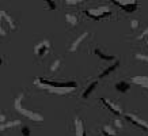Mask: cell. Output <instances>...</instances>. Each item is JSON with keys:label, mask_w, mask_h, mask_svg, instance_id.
Listing matches in <instances>:
<instances>
[{"label": "cell", "mask_w": 148, "mask_h": 136, "mask_svg": "<svg viewBox=\"0 0 148 136\" xmlns=\"http://www.w3.org/2000/svg\"><path fill=\"white\" fill-rule=\"evenodd\" d=\"M61 63H63V61H61V59L54 60L53 63H52V65H50V69H52V71H57V69H58V67L61 65Z\"/></svg>", "instance_id": "5bb4252c"}, {"label": "cell", "mask_w": 148, "mask_h": 136, "mask_svg": "<svg viewBox=\"0 0 148 136\" xmlns=\"http://www.w3.org/2000/svg\"><path fill=\"white\" fill-rule=\"evenodd\" d=\"M86 37H87V33H86V34H82V36L79 37V38H77V40L75 41L73 44H72V48H71V50H75V49H76V48H77V45H79V44H80L82 41L84 40Z\"/></svg>", "instance_id": "4fadbf2b"}, {"label": "cell", "mask_w": 148, "mask_h": 136, "mask_svg": "<svg viewBox=\"0 0 148 136\" xmlns=\"http://www.w3.org/2000/svg\"><path fill=\"white\" fill-rule=\"evenodd\" d=\"M101 101H102L103 104H105V106H106V108L110 109V112H113V113L117 114V116H120V114H121V110H120V108H118V106H116L114 104H112V102H110L109 100H105V98H102Z\"/></svg>", "instance_id": "8992f818"}, {"label": "cell", "mask_w": 148, "mask_h": 136, "mask_svg": "<svg viewBox=\"0 0 148 136\" xmlns=\"http://www.w3.org/2000/svg\"><path fill=\"white\" fill-rule=\"evenodd\" d=\"M117 132L113 129L112 127H105L103 128V135L105 136H116Z\"/></svg>", "instance_id": "7c38bea8"}, {"label": "cell", "mask_w": 148, "mask_h": 136, "mask_svg": "<svg viewBox=\"0 0 148 136\" xmlns=\"http://www.w3.org/2000/svg\"><path fill=\"white\" fill-rule=\"evenodd\" d=\"M46 4L49 7L50 10H56V4H54V1H46Z\"/></svg>", "instance_id": "ac0fdd59"}, {"label": "cell", "mask_w": 148, "mask_h": 136, "mask_svg": "<svg viewBox=\"0 0 148 136\" xmlns=\"http://www.w3.org/2000/svg\"><path fill=\"white\" fill-rule=\"evenodd\" d=\"M75 128H76V136H86V131H84V127H83V122L76 118L75 120Z\"/></svg>", "instance_id": "ba28073f"}, {"label": "cell", "mask_w": 148, "mask_h": 136, "mask_svg": "<svg viewBox=\"0 0 148 136\" xmlns=\"http://www.w3.org/2000/svg\"><path fill=\"white\" fill-rule=\"evenodd\" d=\"M94 53L97 54V56H99L102 60H108V61H110V60H114V56H110V54H106L105 52H103L102 49H95L94 50Z\"/></svg>", "instance_id": "30bf717a"}, {"label": "cell", "mask_w": 148, "mask_h": 136, "mask_svg": "<svg viewBox=\"0 0 148 136\" xmlns=\"http://www.w3.org/2000/svg\"><path fill=\"white\" fill-rule=\"evenodd\" d=\"M97 84H98V82H92L90 86H88V87H87V89L84 90V93L82 94V98H88L91 93H92V91L97 89Z\"/></svg>", "instance_id": "9c48e42d"}, {"label": "cell", "mask_w": 148, "mask_h": 136, "mask_svg": "<svg viewBox=\"0 0 148 136\" xmlns=\"http://www.w3.org/2000/svg\"><path fill=\"white\" fill-rule=\"evenodd\" d=\"M137 25H139V21H137V19H133V21L130 22V27H132V29H136Z\"/></svg>", "instance_id": "e0dca14e"}, {"label": "cell", "mask_w": 148, "mask_h": 136, "mask_svg": "<svg viewBox=\"0 0 148 136\" xmlns=\"http://www.w3.org/2000/svg\"><path fill=\"white\" fill-rule=\"evenodd\" d=\"M21 133H22V136H32V131H30V128L29 127H22L21 128Z\"/></svg>", "instance_id": "2e32d148"}, {"label": "cell", "mask_w": 148, "mask_h": 136, "mask_svg": "<svg viewBox=\"0 0 148 136\" xmlns=\"http://www.w3.org/2000/svg\"><path fill=\"white\" fill-rule=\"evenodd\" d=\"M84 14H87L92 19H102L105 16L110 15V10L108 7H98V8L94 10H87V11H84Z\"/></svg>", "instance_id": "7a4b0ae2"}, {"label": "cell", "mask_w": 148, "mask_h": 136, "mask_svg": "<svg viewBox=\"0 0 148 136\" xmlns=\"http://www.w3.org/2000/svg\"><path fill=\"white\" fill-rule=\"evenodd\" d=\"M118 65H120V61H116V63L113 64V65H110L109 68H106V69H105V71H103V72L101 73V75H99V78H105V76H108L109 73H112L113 71H114V69H116V68L118 67Z\"/></svg>", "instance_id": "8fae6325"}, {"label": "cell", "mask_w": 148, "mask_h": 136, "mask_svg": "<svg viewBox=\"0 0 148 136\" xmlns=\"http://www.w3.org/2000/svg\"><path fill=\"white\" fill-rule=\"evenodd\" d=\"M65 19H67V22H68V25H76V22H77V19H76V16H73V15H65Z\"/></svg>", "instance_id": "9a60e30c"}, {"label": "cell", "mask_w": 148, "mask_h": 136, "mask_svg": "<svg viewBox=\"0 0 148 136\" xmlns=\"http://www.w3.org/2000/svg\"><path fill=\"white\" fill-rule=\"evenodd\" d=\"M114 3H116L117 5H120L125 12H135L136 10L139 8V4H137L136 1H132V3H129V4H128V3L125 4V3H122V1H114Z\"/></svg>", "instance_id": "277c9868"}, {"label": "cell", "mask_w": 148, "mask_h": 136, "mask_svg": "<svg viewBox=\"0 0 148 136\" xmlns=\"http://www.w3.org/2000/svg\"><path fill=\"white\" fill-rule=\"evenodd\" d=\"M49 50H50V42L48 40H44L34 48V53H36L37 57H45L46 54L49 53Z\"/></svg>", "instance_id": "3957f363"}, {"label": "cell", "mask_w": 148, "mask_h": 136, "mask_svg": "<svg viewBox=\"0 0 148 136\" xmlns=\"http://www.w3.org/2000/svg\"><path fill=\"white\" fill-rule=\"evenodd\" d=\"M126 118H128V120H129L132 124H135V125H137V127H141L144 131L148 132V124L145 121H143V120H139L137 117L132 116V114H128V116H126Z\"/></svg>", "instance_id": "5b68a950"}, {"label": "cell", "mask_w": 148, "mask_h": 136, "mask_svg": "<svg viewBox=\"0 0 148 136\" xmlns=\"http://www.w3.org/2000/svg\"><path fill=\"white\" fill-rule=\"evenodd\" d=\"M116 89H117V91H120V93H126V91L130 90V84L125 80H121L116 84Z\"/></svg>", "instance_id": "52a82bcc"}, {"label": "cell", "mask_w": 148, "mask_h": 136, "mask_svg": "<svg viewBox=\"0 0 148 136\" xmlns=\"http://www.w3.org/2000/svg\"><path fill=\"white\" fill-rule=\"evenodd\" d=\"M147 45H148V38H147Z\"/></svg>", "instance_id": "d6986e66"}, {"label": "cell", "mask_w": 148, "mask_h": 136, "mask_svg": "<svg viewBox=\"0 0 148 136\" xmlns=\"http://www.w3.org/2000/svg\"><path fill=\"white\" fill-rule=\"evenodd\" d=\"M37 83H40V84H44V86H48V87H53V89H60V90H71V89H75L76 87V83L75 82H61V83H58V82H52V80H45V79H42V78H38L37 79Z\"/></svg>", "instance_id": "6da1fadb"}]
</instances>
